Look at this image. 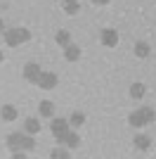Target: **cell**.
Instances as JSON below:
<instances>
[{"mask_svg": "<svg viewBox=\"0 0 156 159\" xmlns=\"http://www.w3.org/2000/svg\"><path fill=\"white\" fill-rule=\"evenodd\" d=\"M64 57H66L69 62H76L78 57H80V48L73 45V43H69V45L64 48Z\"/></svg>", "mask_w": 156, "mask_h": 159, "instance_id": "obj_8", "label": "cell"}, {"mask_svg": "<svg viewBox=\"0 0 156 159\" xmlns=\"http://www.w3.org/2000/svg\"><path fill=\"white\" fill-rule=\"evenodd\" d=\"M38 112H40V116H54V102H50V100H43L38 105Z\"/></svg>", "mask_w": 156, "mask_h": 159, "instance_id": "obj_7", "label": "cell"}, {"mask_svg": "<svg viewBox=\"0 0 156 159\" xmlns=\"http://www.w3.org/2000/svg\"><path fill=\"white\" fill-rule=\"evenodd\" d=\"M144 93H147V88H144V83H132V86H130V95H132L135 100L144 98Z\"/></svg>", "mask_w": 156, "mask_h": 159, "instance_id": "obj_15", "label": "cell"}, {"mask_svg": "<svg viewBox=\"0 0 156 159\" xmlns=\"http://www.w3.org/2000/svg\"><path fill=\"white\" fill-rule=\"evenodd\" d=\"M52 157L57 159V157H69V152H62V150H54V152H52Z\"/></svg>", "mask_w": 156, "mask_h": 159, "instance_id": "obj_21", "label": "cell"}, {"mask_svg": "<svg viewBox=\"0 0 156 159\" xmlns=\"http://www.w3.org/2000/svg\"><path fill=\"white\" fill-rule=\"evenodd\" d=\"M0 116H2L5 121H14L17 119V109H14L12 105H5L2 109H0Z\"/></svg>", "mask_w": 156, "mask_h": 159, "instance_id": "obj_12", "label": "cell"}, {"mask_svg": "<svg viewBox=\"0 0 156 159\" xmlns=\"http://www.w3.org/2000/svg\"><path fill=\"white\" fill-rule=\"evenodd\" d=\"M28 38H31L28 29H10V31H5V43L10 48H17L19 43H26Z\"/></svg>", "mask_w": 156, "mask_h": 159, "instance_id": "obj_1", "label": "cell"}, {"mask_svg": "<svg viewBox=\"0 0 156 159\" xmlns=\"http://www.w3.org/2000/svg\"><path fill=\"white\" fill-rule=\"evenodd\" d=\"M24 131H26V133H31V135H36V133L40 131V121L36 119V116H28V119L24 121Z\"/></svg>", "mask_w": 156, "mask_h": 159, "instance_id": "obj_9", "label": "cell"}, {"mask_svg": "<svg viewBox=\"0 0 156 159\" xmlns=\"http://www.w3.org/2000/svg\"><path fill=\"white\" fill-rule=\"evenodd\" d=\"M128 124L130 126H135V128H142V126H147V121H144V116H142V112L137 109V112H132L128 116Z\"/></svg>", "mask_w": 156, "mask_h": 159, "instance_id": "obj_10", "label": "cell"}, {"mask_svg": "<svg viewBox=\"0 0 156 159\" xmlns=\"http://www.w3.org/2000/svg\"><path fill=\"white\" fill-rule=\"evenodd\" d=\"M140 112H142V116H144V121H147V124H151V121L156 119V112H154V107H142Z\"/></svg>", "mask_w": 156, "mask_h": 159, "instance_id": "obj_20", "label": "cell"}, {"mask_svg": "<svg viewBox=\"0 0 156 159\" xmlns=\"http://www.w3.org/2000/svg\"><path fill=\"white\" fill-rule=\"evenodd\" d=\"M102 43L106 48H116L118 45V33H116V29H102Z\"/></svg>", "mask_w": 156, "mask_h": 159, "instance_id": "obj_5", "label": "cell"}, {"mask_svg": "<svg viewBox=\"0 0 156 159\" xmlns=\"http://www.w3.org/2000/svg\"><path fill=\"white\" fill-rule=\"evenodd\" d=\"M54 40H57V43H59V45H62V48H66V45H69V43H71V33L62 29V31H57V36H54Z\"/></svg>", "mask_w": 156, "mask_h": 159, "instance_id": "obj_13", "label": "cell"}, {"mask_svg": "<svg viewBox=\"0 0 156 159\" xmlns=\"http://www.w3.org/2000/svg\"><path fill=\"white\" fill-rule=\"evenodd\" d=\"M2 60H5V55H2V52H0V64H2Z\"/></svg>", "mask_w": 156, "mask_h": 159, "instance_id": "obj_23", "label": "cell"}, {"mask_svg": "<svg viewBox=\"0 0 156 159\" xmlns=\"http://www.w3.org/2000/svg\"><path fill=\"white\" fill-rule=\"evenodd\" d=\"M69 126H71V124H69V121L66 119H52V135H54V138H57V143H64L66 140V135H69Z\"/></svg>", "mask_w": 156, "mask_h": 159, "instance_id": "obj_2", "label": "cell"}, {"mask_svg": "<svg viewBox=\"0 0 156 159\" xmlns=\"http://www.w3.org/2000/svg\"><path fill=\"white\" fill-rule=\"evenodd\" d=\"M7 147H12V150H21V133H12V135H7Z\"/></svg>", "mask_w": 156, "mask_h": 159, "instance_id": "obj_14", "label": "cell"}, {"mask_svg": "<svg viewBox=\"0 0 156 159\" xmlns=\"http://www.w3.org/2000/svg\"><path fill=\"white\" fill-rule=\"evenodd\" d=\"M69 147H78L80 145V138H78V133L76 131H69V135H66V140H64Z\"/></svg>", "mask_w": 156, "mask_h": 159, "instance_id": "obj_18", "label": "cell"}, {"mask_svg": "<svg viewBox=\"0 0 156 159\" xmlns=\"http://www.w3.org/2000/svg\"><path fill=\"white\" fill-rule=\"evenodd\" d=\"M95 5H109V0H92Z\"/></svg>", "mask_w": 156, "mask_h": 159, "instance_id": "obj_22", "label": "cell"}, {"mask_svg": "<svg viewBox=\"0 0 156 159\" xmlns=\"http://www.w3.org/2000/svg\"><path fill=\"white\" fill-rule=\"evenodd\" d=\"M33 147H36V140H33L31 133L21 135V150H33Z\"/></svg>", "mask_w": 156, "mask_h": 159, "instance_id": "obj_17", "label": "cell"}, {"mask_svg": "<svg viewBox=\"0 0 156 159\" xmlns=\"http://www.w3.org/2000/svg\"><path fill=\"white\" fill-rule=\"evenodd\" d=\"M69 124H71V126H83L85 124V114L83 112H73L71 116H69Z\"/></svg>", "mask_w": 156, "mask_h": 159, "instance_id": "obj_16", "label": "cell"}, {"mask_svg": "<svg viewBox=\"0 0 156 159\" xmlns=\"http://www.w3.org/2000/svg\"><path fill=\"white\" fill-rule=\"evenodd\" d=\"M0 31H5V26H2V19H0Z\"/></svg>", "mask_w": 156, "mask_h": 159, "instance_id": "obj_24", "label": "cell"}, {"mask_svg": "<svg viewBox=\"0 0 156 159\" xmlns=\"http://www.w3.org/2000/svg\"><path fill=\"white\" fill-rule=\"evenodd\" d=\"M135 55H137V57H142V60H144V57H149V55H151V45L147 43V40H137V43H135Z\"/></svg>", "mask_w": 156, "mask_h": 159, "instance_id": "obj_6", "label": "cell"}, {"mask_svg": "<svg viewBox=\"0 0 156 159\" xmlns=\"http://www.w3.org/2000/svg\"><path fill=\"white\" fill-rule=\"evenodd\" d=\"M62 7H64L66 14H76L78 12V0H64V5H62Z\"/></svg>", "mask_w": 156, "mask_h": 159, "instance_id": "obj_19", "label": "cell"}, {"mask_svg": "<svg viewBox=\"0 0 156 159\" xmlns=\"http://www.w3.org/2000/svg\"><path fill=\"white\" fill-rule=\"evenodd\" d=\"M43 90H52V88H57V74H52V71H43L38 76V81H36Z\"/></svg>", "mask_w": 156, "mask_h": 159, "instance_id": "obj_3", "label": "cell"}, {"mask_svg": "<svg viewBox=\"0 0 156 159\" xmlns=\"http://www.w3.org/2000/svg\"><path fill=\"white\" fill-rule=\"evenodd\" d=\"M40 64H36V62H28V64L24 66V79L26 81H31V83H36L38 81V76H40Z\"/></svg>", "mask_w": 156, "mask_h": 159, "instance_id": "obj_4", "label": "cell"}, {"mask_svg": "<svg viewBox=\"0 0 156 159\" xmlns=\"http://www.w3.org/2000/svg\"><path fill=\"white\" fill-rule=\"evenodd\" d=\"M149 145H151L149 135H144V133L135 135V147H137V150H149Z\"/></svg>", "mask_w": 156, "mask_h": 159, "instance_id": "obj_11", "label": "cell"}]
</instances>
